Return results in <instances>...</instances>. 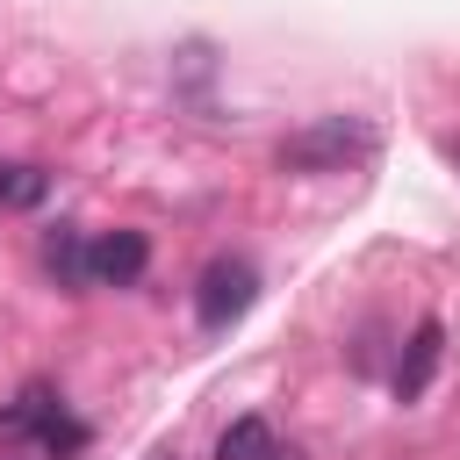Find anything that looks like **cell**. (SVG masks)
Wrapping results in <instances>:
<instances>
[{
    "label": "cell",
    "instance_id": "1",
    "mask_svg": "<svg viewBox=\"0 0 460 460\" xmlns=\"http://www.w3.org/2000/svg\"><path fill=\"white\" fill-rule=\"evenodd\" d=\"M374 144L381 137H374L367 115H316V122H302L273 144V165L280 172H345V165L374 158Z\"/></svg>",
    "mask_w": 460,
    "mask_h": 460
},
{
    "label": "cell",
    "instance_id": "2",
    "mask_svg": "<svg viewBox=\"0 0 460 460\" xmlns=\"http://www.w3.org/2000/svg\"><path fill=\"white\" fill-rule=\"evenodd\" d=\"M0 438H22V446H36V453L72 460V453L86 446V424L65 410V395H58L50 381H29V388L0 410Z\"/></svg>",
    "mask_w": 460,
    "mask_h": 460
},
{
    "label": "cell",
    "instance_id": "3",
    "mask_svg": "<svg viewBox=\"0 0 460 460\" xmlns=\"http://www.w3.org/2000/svg\"><path fill=\"white\" fill-rule=\"evenodd\" d=\"M259 302V273H252V259H208L201 266V280H194V316H201V331H230L244 309Z\"/></svg>",
    "mask_w": 460,
    "mask_h": 460
},
{
    "label": "cell",
    "instance_id": "4",
    "mask_svg": "<svg viewBox=\"0 0 460 460\" xmlns=\"http://www.w3.org/2000/svg\"><path fill=\"white\" fill-rule=\"evenodd\" d=\"M144 266H151V237H144V230L86 237V280H93V288H137Z\"/></svg>",
    "mask_w": 460,
    "mask_h": 460
},
{
    "label": "cell",
    "instance_id": "5",
    "mask_svg": "<svg viewBox=\"0 0 460 460\" xmlns=\"http://www.w3.org/2000/svg\"><path fill=\"white\" fill-rule=\"evenodd\" d=\"M438 352H446V331H438V316H424V323L410 331L402 359H395V402H417V395L431 388V374H438Z\"/></svg>",
    "mask_w": 460,
    "mask_h": 460
},
{
    "label": "cell",
    "instance_id": "6",
    "mask_svg": "<svg viewBox=\"0 0 460 460\" xmlns=\"http://www.w3.org/2000/svg\"><path fill=\"white\" fill-rule=\"evenodd\" d=\"M43 273H50L58 288H72V295H79V288H93V280H86V230L58 223V230L43 237Z\"/></svg>",
    "mask_w": 460,
    "mask_h": 460
},
{
    "label": "cell",
    "instance_id": "7",
    "mask_svg": "<svg viewBox=\"0 0 460 460\" xmlns=\"http://www.w3.org/2000/svg\"><path fill=\"white\" fill-rule=\"evenodd\" d=\"M216 460H295V453H280V438H273L266 417H237V424H223Z\"/></svg>",
    "mask_w": 460,
    "mask_h": 460
},
{
    "label": "cell",
    "instance_id": "8",
    "mask_svg": "<svg viewBox=\"0 0 460 460\" xmlns=\"http://www.w3.org/2000/svg\"><path fill=\"white\" fill-rule=\"evenodd\" d=\"M50 194V172L29 158H0V208H36Z\"/></svg>",
    "mask_w": 460,
    "mask_h": 460
},
{
    "label": "cell",
    "instance_id": "9",
    "mask_svg": "<svg viewBox=\"0 0 460 460\" xmlns=\"http://www.w3.org/2000/svg\"><path fill=\"white\" fill-rule=\"evenodd\" d=\"M158 460H172V453H158Z\"/></svg>",
    "mask_w": 460,
    "mask_h": 460
}]
</instances>
